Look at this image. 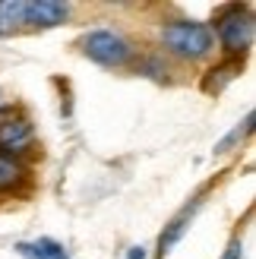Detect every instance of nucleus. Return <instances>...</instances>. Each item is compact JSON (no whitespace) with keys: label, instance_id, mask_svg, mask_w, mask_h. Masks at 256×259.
Masks as SVG:
<instances>
[{"label":"nucleus","instance_id":"nucleus-1","mask_svg":"<svg viewBox=\"0 0 256 259\" xmlns=\"http://www.w3.org/2000/svg\"><path fill=\"white\" fill-rule=\"evenodd\" d=\"M161 41L171 54L184 57V60H199L212 51V29L202 22H190V19H177L168 22L161 29Z\"/></svg>","mask_w":256,"mask_h":259},{"label":"nucleus","instance_id":"nucleus-2","mask_svg":"<svg viewBox=\"0 0 256 259\" xmlns=\"http://www.w3.org/2000/svg\"><path fill=\"white\" fill-rule=\"evenodd\" d=\"M82 51L89 60L101 63V67H123L126 60L133 57V48L126 38H120L117 32H108V29H98V32H89L82 38Z\"/></svg>","mask_w":256,"mask_h":259},{"label":"nucleus","instance_id":"nucleus-3","mask_svg":"<svg viewBox=\"0 0 256 259\" xmlns=\"http://www.w3.org/2000/svg\"><path fill=\"white\" fill-rule=\"evenodd\" d=\"M219 25V41L225 45L228 54H244V51L250 48L253 41V16L250 10H240V7H231L225 10L219 19H215Z\"/></svg>","mask_w":256,"mask_h":259},{"label":"nucleus","instance_id":"nucleus-4","mask_svg":"<svg viewBox=\"0 0 256 259\" xmlns=\"http://www.w3.org/2000/svg\"><path fill=\"white\" fill-rule=\"evenodd\" d=\"M70 7L57 4V0H35V4H25V25H35V29H54V25L67 22Z\"/></svg>","mask_w":256,"mask_h":259},{"label":"nucleus","instance_id":"nucleus-5","mask_svg":"<svg viewBox=\"0 0 256 259\" xmlns=\"http://www.w3.org/2000/svg\"><path fill=\"white\" fill-rule=\"evenodd\" d=\"M32 123L25 117H7L0 120V149H7V155L29 152L32 146Z\"/></svg>","mask_w":256,"mask_h":259},{"label":"nucleus","instance_id":"nucleus-6","mask_svg":"<svg viewBox=\"0 0 256 259\" xmlns=\"http://www.w3.org/2000/svg\"><path fill=\"white\" fill-rule=\"evenodd\" d=\"M196 209H199V199H193V205H187L181 215H174L171 222H168V228H164V231H161V237H158V259L168 256V253H171V247L184 237V231H187V225H190V218H193V212H196Z\"/></svg>","mask_w":256,"mask_h":259},{"label":"nucleus","instance_id":"nucleus-7","mask_svg":"<svg viewBox=\"0 0 256 259\" xmlns=\"http://www.w3.org/2000/svg\"><path fill=\"white\" fill-rule=\"evenodd\" d=\"M16 253L22 259H70V253L63 250L57 240H51V237L29 240V243H16Z\"/></svg>","mask_w":256,"mask_h":259},{"label":"nucleus","instance_id":"nucleus-8","mask_svg":"<svg viewBox=\"0 0 256 259\" xmlns=\"http://www.w3.org/2000/svg\"><path fill=\"white\" fill-rule=\"evenodd\" d=\"M19 25H25V4L22 0H0V38L13 35Z\"/></svg>","mask_w":256,"mask_h":259},{"label":"nucleus","instance_id":"nucleus-9","mask_svg":"<svg viewBox=\"0 0 256 259\" xmlns=\"http://www.w3.org/2000/svg\"><path fill=\"white\" fill-rule=\"evenodd\" d=\"M237 73H240V60H231V63H225V67L212 70V76H209V79L202 82V85H206V92H222L225 82H231Z\"/></svg>","mask_w":256,"mask_h":259},{"label":"nucleus","instance_id":"nucleus-10","mask_svg":"<svg viewBox=\"0 0 256 259\" xmlns=\"http://www.w3.org/2000/svg\"><path fill=\"white\" fill-rule=\"evenodd\" d=\"M22 164L13 158V155H0V190H10V187H16L19 180H22Z\"/></svg>","mask_w":256,"mask_h":259},{"label":"nucleus","instance_id":"nucleus-11","mask_svg":"<svg viewBox=\"0 0 256 259\" xmlns=\"http://www.w3.org/2000/svg\"><path fill=\"white\" fill-rule=\"evenodd\" d=\"M250 130H253V114H247V117H244V123H240V126H234L231 133H228V136L219 142V146H215V152H231V146L244 139V136L250 133Z\"/></svg>","mask_w":256,"mask_h":259},{"label":"nucleus","instance_id":"nucleus-12","mask_svg":"<svg viewBox=\"0 0 256 259\" xmlns=\"http://www.w3.org/2000/svg\"><path fill=\"white\" fill-rule=\"evenodd\" d=\"M222 259H244V247H240V240H231V243H228V250H225Z\"/></svg>","mask_w":256,"mask_h":259},{"label":"nucleus","instance_id":"nucleus-13","mask_svg":"<svg viewBox=\"0 0 256 259\" xmlns=\"http://www.w3.org/2000/svg\"><path fill=\"white\" fill-rule=\"evenodd\" d=\"M126 259H146V247H130Z\"/></svg>","mask_w":256,"mask_h":259},{"label":"nucleus","instance_id":"nucleus-14","mask_svg":"<svg viewBox=\"0 0 256 259\" xmlns=\"http://www.w3.org/2000/svg\"><path fill=\"white\" fill-rule=\"evenodd\" d=\"M7 108V101H4V92H0V111H4Z\"/></svg>","mask_w":256,"mask_h":259}]
</instances>
